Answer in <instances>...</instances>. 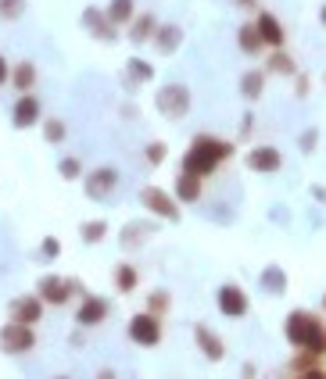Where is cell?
<instances>
[{"instance_id": "d590c367", "label": "cell", "mask_w": 326, "mask_h": 379, "mask_svg": "<svg viewBox=\"0 0 326 379\" xmlns=\"http://www.w3.org/2000/svg\"><path fill=\"white\" fill-rule=\"evenodd\" d=\"M316 140H319V133L316 129H309V133H302V140H298V147L309 154V150H316Z\"/></svg>"}, {"instance_id": "484cf974", "label": "cell", "mask_w": 326, "mask_h": 379, "mask_svg": "<svg viewBox=\"0 0 326 379\" xmlns=\"http://www.w3.org/2000/svg\"><path fill=\"white\" fill-rule=\"evenodd\" d=\"M265 69H269V72H276V76H294V72H298V65H294V57H290V54H283L280 47H276V54L269 57V65H265Z\"/></svg>"}, {"instance_id": "d6986e66", "label": "cell", "mask_w": 326, "mask_h": 379, "mask_svg": "<svg viewBox=\"0 0 326 379\" xmlns=\"http://www.w3.org/2000/svg\"><path fill=\"white\" fill-rule=\"evenodd\" d=\"M129 25H133V29H129V40H133V43H147V40L155 36V29H158V22H155V15H151V11L140 15V18H133Z\"/></svg>"}, {"instance_id": "8992f818", "label": "cell", "mask_w": 326, "mask_h": 379, "mask_svg": "<svg viewBox=\"0 0 326 379\" xmlns=\"http://www.w3.org/2000/svg\"><path fill=\"white\" fill-rule=\"evenodd\" d=\"M129 340L140 343V347H155L162 340V319L151 311H140L129 319Z\"/></svg>"}, {"instance_id": "7402d4cb", "label": "cell", "mask_w": 326, "mask_h": 379, "mask_svg": "<svg viewBox=\"0 0 326 379\" xmlns=\"http://www.w3.org/2000/svg\"><path fill=\"white\" fill-rule=\"evenodd\" d=\"M104 15L111 25H129L133 22V0H111Z\"/></svg>"}, {"instance_id": "2e32d148", "label": "cell", "mask_w": 326, "mask_h": 379, "mask_svg": "<svg viewBox=\"0 0 326 379\" xmlns=\"http://www.w3.org/2000/svg\"><path fill=\"white\" fill-rule=\"evenodd\" d=\"M83 25L90 29L97 40H108V43L115 40V29H111V22H108V15H104L101 8H86V11H83Z\"/></svg>"}, {"instance_id": "52a82bcc", "label": "cell", "mask_w": 326, "mask_h": 379, "mask_svg": "<svg viewBox=\"0 0 326 379\" xmlns=\"http://www.w3.org/2000/svg\"><path fill=\"white\" fill-rule=\"evenodd\" d=\"M43 301L36 294H25V297H15L8 304V315H11V322H22V326H36L43 319Z\"/></svg>"}, {"instance_id": "8d00e7d4", "label": "cell", "mask_w": 326, "mask_h": 379, "mask_svg": "<svg viewBox=\"0 0 326 379\" xmlns=\"http://www.w3.org/2000/svg\"><path fill=\"white\" fill-rule=\"evenodd\" d=\"M8 76H11V65H8V57H4V54H0V86H4V83H8Z\"/></svg>"}, {"instance_id": "cb8c5ba5", "label": "cell", "mask_w": 326, "mask_h": 379, "mask_svg": "<svg viewBox=\"0 0 326 379\" xmlns=\"http://www.w3.org/2000/svg\"><path fill=\"white\" fill-rule=\"evenodd\" d=\"M262 90H265V72H244L241 76V93H244L248 101L262 97Z\"/></svg>"}, {"instance_id": "ab89813d", "label": "cell", "mask_w": 326, "mask_h": 379, "mask_svg": "<svg viewBox=\"0 0 326 379\" xmlns=\"http://www.w3.org/2000/svg\"><path fill=\"white\" fill-rule=\"evenodd\" d=\"M233 4H241V8H251V4H255V0H233Z\"/></svg>"}, {"instance_id": "ac0fdd59", "label": "cell", "mask_w": 326, "mask_h": 379, "mask_svg": "<svg viewBox=\"0 0 326 379\" xmlns=\"http://www.w3.org/2000/svg\"><path fill=\"white\" fill-rule=\"evenodd\" d=\"M151 40H155V47H158L162 54H172L176 47L183 43V29H180V25H158Z\"/></svg>"}, {"instance_id": "d6a6232c", "label": "cell", "mask_w": 326, "mask_h": 379, "mask_svg": "<svg viewBox=\"0 0 326 379\" xmlns=\"http://www.w3.org/2000/svg\"><path fill=\"white\" fill-rule=\"evenodd\" d=\"M25 11V0H0V18H18Z\"/></svg>"}, {"instance_id": "ba28073f", "label": "cell", "mask_w": 326, "mask_h": 379, "mask_svg": "<svg viewBox=\"0 0 326 379\" xmlns=\"http://www.w3.org/2000/svg\"><path fill=\"white\" fill-rule=\"evenodd\" d=\"M115 186H118V172L111 165H101V169H94L90 176H86V197L90 201H108V194H115Z\"/></svg>"}, {"instance_id": "44dd1931", "label": "cell", "mask_w": 326, "mask_h": 379, "mask_svg": "<svg viewBox=\"0 0 326 379\" xmlns=\"http://www.w3.org/2000/svg\"><path fill=\"white\" fill-rule=\"evenodd\" d=\"M176 197L187 201V204L201 201V179L197 176H180V179H176Z\"/></svg>"}, {"instance_id": "74e56055", "label": "cell", "mask_w": 326, "mask_h": 379, "mask_svg": "<svg viewBox=\"0 0 326 379\" xmlns=\"http://www.w3.org/2000/svg\"><path fill=\"white\" fill-rule=\"evenodd\" d=\"M298 379H326V376H323V372H319V369L312 365V369H305V372H298Z\"/></svg>"}, {"instance_id": "30bf717a", "label": "cell", "mask_w": 326, "mask_h": 379, "mask_svg": "<svg viewBox=\"0 0 326 379\" xmlns=\"http://www.w3.org/2000/svg\"><path fill=\"white\" fill-rule=\"evenodd\" d=\"M140 197H143V208H147V211H155V215L169 218V222H176V218H180V204H176L162 186H147Z\"/></svg>"}, {"instance_id": "836d02e7", "label": "cell", "mask_w": 326, "mask_h": 379, "mask_svg": "<svg viewBox=\"0 0 326 379\" xmlns=\"http://www.w3.org/2000/svg\"><path fill=\"white\" fill-rule=\"evenodd\" d=\"M40 255H43V262H54L57 255H62V240H54V236H47V240L40 243Z\"/></svg>"}, {"instance_id": "f35d334b", "label": "cell", "mask_w": 326, "mask_h": 379, "mask_svg": "<svg viewBox=\"0 0 326 379\" xmlns=\"http://www.w3.org/2000/svg\"><path fill=\"white\" fill-rule=\"evenodd\" d=\"M97 379H115V372H111V369H101V372H97Z\"/></svg>"}, {"instance_id": "7c38bea8", "label": "cell", "mask_w": 326, "mask_h": 379, "mask_svg": "<svg viewBox=\"0 0 326 379\" xmlns=\"http://www.w3.org/2000/svg\"><path fill=\"white\" fill-rule=\"evenodd\" d=\"M108 311H111V304H108L104 297L86 294L83 304H79V311H76V322H79V326H101V322L108 319Z\"/></svg>"}, {"instance_id": "7bdbcfd3", "label": "cell", "mask_w": 326, "mask_h": 379, "mask_svg": "<svg viewBox=\"0 0 326 379\" xmlns=\"http://www.w3.org/2000/svg\"><path fill=\"white\" fill-rule=\"evenodd\" d=\"M62 379H65V376H62Z\"/></svg>"}, {"instance_id": "e0dca14e", "label": "cell", "mask_w": 326, "mask_h": 379, "mask_svg": "<svg viewBox=\"0 0 326 379\" xmlns=\"http://www.w3.org/2000/svg\"><path fill=\"white\" fill-rule=\"evenodd\" d=\"M8 83L18 93H33V86H36V65H33V61H18V65L11 69V76H8Z\"/></svg>"}, {"instance_id": "277c9868", "label": "cell", "mask_w": 326, "mask_h": 379, "mask_svg": "<svg viewBox=\"0 0 326 379\" xmlns=\"http://www.w3.org/2000/svg\"><path fill=\"white\" fill-rule=\"evenodd\" d=\"M155 104H158V111H162L165 118H183V115L190 111V90H187L183 83H169V86L158 90Z\"/></svg>"}, {"instance_id": "5bb4252c", "label": "cell", "mask_w": 326, "mask_h": 379, "mask_svg": "<svg viewBox=\"0 0 326 379\" xmlns=\"http://www.w3.org/2000/svg\"><path fill=\"white\" fill-rule=\"evenodd\" d=\"M280 165H283V154L276 147H255L248 154V169L251 172H280Z\"/></svg>"}, {"instance_id": "d4e9b609", "label": "cell", "mask_w": 326, "mask_h": 379, "mask_svg": "<svg viewBox=\"0 0 326 379\" xmlns=\"http://www.w3.org/2000/svg\"><path fill=\"white\" fill-rule=\"evenodd\" d=\"M136 283H140V276H136V269H133L129 262L115 269V287L122 290V294H133V290H136Z\"/></svg>"}, {"instance_id": "4fadbf2b", "label": "cell", "mask_w": 326, "mask_h": 379, "mask_svg": "<svg viewBox=\"0 0 326 379\" xmlns=\"http://www.w3.org/2000/svg\"><path fill=\"white\" fill-rule=\"evenodd\" d=\"M194 340H197L201 355L208 358V362H222V358H226V343H222V340H219L208 326H204V322H197V326H194Z\"/></svg>"}, {"instance_id": "9c48e42d", "label": "cell", "mask_w": 326, "mask_h": 379, "mask_svg": "<svg viewBox=\"0 0 326 379\" xmlns=\"http://www.w3.org/2000/svg\"><path fill=\"white\" fill-rule=\"evenodd\" d=\"M215 304H219V311H222V315H229V319H244V315H248V294H244L241 287H233V283L219 287Z\"/></svg>"}, {"instance_id": "83f0119b", "label": "cell", "mask_w": 326, "mask_h": 379, "mask_svg": "<svg viewBox=\"0 0 326 379\" xmlns=\"http://www.w3.org/2000/svg\"><path fill=\"white\" fill-rule=\"evenodd\" d=\"M172 308V297L165 294V290H155L151 294V301H147V311H151V315H158V319H162V315Z\"/></svg>"}, {"instance_id": "ffe728a7", "label": "cell", "mask_w": 326, "mask_h": 379, "mask_svg": "<svg viewBox=\"0 0 326 379\" xmlns=\"http://www.w3.org/2000/svg\"><path fill=\"white\" fill-rule=\"evenodd\" d=\"M262 290L265 294H283L287 290V272L280 265H269V269L262 272Z\"/></svg>"}, {"instance_id": "b9f144b4", "label": "cell", "mask_w": 326, "mask_h": 379, "mask_svg": "<svg viewBox=\"0 0 326 379\" xmlns=\"http://www.w3.org/2000/svg\"><path fill=\"white\" fill-rule=\"evenodd\" d=\"M323 311H326V294H323Z\"/></svg>"}, {"instance_id": "e575fe53", "label": "cell", "mask_w": 326, "mask_h": 379, "mask_svg": "<svg viewBox=\"0 0 326 379\" xmlns=\"http://www.w3.org/2000/svg\"><path fill=\"white\" fill-rule=\"evenodd\" d=\"M165 143H151V147H147V162H151V165H162L165 162Z\"/></svg>"}, {"instance_id": "5b68a950", "label": "cell", "mask_w": 326, "mask_h": 379, "mask_svg": "<svg viewBox=\"0 0 326 379\" xmlns=\"http://www.w3.org/2000/svg\"><path fill=\"white\" fill-rule=\"evenodd\" d=\"M36 347V333L33 326H22V322H8L0 329V351L4 355H29Z\"/></svg>"}, {"instance_id": "6da1fadb", "label": "cell", "mask_w": 326, "mask_h": 379, "mask_svg": "<svg viewBox=\"0 0 326 379\" xmlns=\"http://www.w3.org/2000/svg\"><path fill=\"white\" fill-rule=\"evenodd\" d=\"M233 154V143L226 140H215V136H197L194 147L183 154V176H212L219 162H226V157Z\"/></svg>"}, {"instance_id": "7a4b0ae2", "label": "cell", "mask_w": 326, "mask_h": 379, "mask_svg": "<svg viewBox=\"0 0 326 379\" xmlns=\"http://www.w3.org/2000/svg\"><path fill=\"white\" fill-rule=\"evenodd\" d=\"M287 340L298 347V351H309L316 358L326 355V326L316 319V315L302 311V308L287 315Z\"/></svg>"}, {"instance_id": "4dcf8cb0", "label": "cell", "mask_w": 326, "mask_h": 379, "mask_svg": "<svg viewBox=\"0 0 326 379\" xmlns=\"http://www.w3.org/2000/svg\"><path fill=\"white\" fill-rule=\"evenodd\" d=\"M147 233H151V226H126V233H122V247H133V243H143L147 240Z\"/></svg>"}, {"instance_id": "f546056e", "label": "cell", "mask_w": 326, "mask_h": 379, "mask_svg": "<svg viewBox=\"0 0 326 379\" xmlns=\"http://www.w3.org/2000/svg\"><path fill=\"white\" fill-rule=\"evenodd\" d=\"M57 172H62V179H79L83 176V162H79V157H62V165H57Z\"/></svg>"}, {"instance_id": "f1b7e54d", "label": "cell", "mask_w": 326, "mask_h": 379, "mask_svg": "<svg viewBox=\"0 0 326 379\" xmlns=\"http://www.w3.org/2000/svg\"><path fill=\"white\" fill-rule=\"evenodd\" d=\"M43 136H47V143H62L65 140V122L62 118H47L43 122Z\"/></svg>"}, {"instance_id": "603a6c76", "label": "cell", "mask_w": 326, "mask_h": 379, "mask_svg": "<svg viewBox=\"0 0 326 379\" xmlns=\"http://www.w3.org/2000/svg\"><path fill=\"white\" fill-rule=\"evenodd\" d=\"M236 43H241V50L244 54H258L265 43H262V36H258V29L248 22V25H241V33H236Z\"/></svg>"}, {"instance_id": "4316f807", "label": "cell", "mask_w": 326, "mask_h": 379, "mask_svg": "<svg viewBox=\"0 0 326 379\" xmlns=\"http://www.w3.org/2000/svg\"><path fill=\"white\" fill-rule=\"evenodd\" d=\"M126 76H129V83H151V79H155V69L147 65V61L133 57L129 65H126Z\"/></svg>"}, {"instance_id": "8fae6325", "label": "cell", "mask_w": 326, "mask_h": 379, "mask_svg": "<svg viewBox=\"0 0 326 379\" xmlns=\"http://www.w3.org/2000/svg\"><path fill=\"white\" fill-rule=\"evenodd\" d=\"M40 115H43L40 101L33 97V93H22L18 104L11 108V125H15V129H33V125L40 122Z\"/></svg>"}, {"instance_id": "3957f363", "label": "cell", "mask_w": 326, "mask_h": 379, "mask_svg": "<svg viewBox=\"0 0 326 379\" xmlns=\"http://www.w3.org/2000/svg\"><path fill=\"white\" fill-rule=\"evenodd\" d=\"M76 294H83V283L79 279H62V276H43L36 283V297L43 304H54V308H62L69 304Z\"/></svg>"}, {"instance_id": "60d3db41", "label": "cell", "mask_w": 326, "mask_h": 379, "mask_svg": "<svg viewBox=\"0 0 326 379\" xmlns=\"http://www.w3.org/2000/svg\"><path fill=\"white\" fill-rule=\"evenodd\" d=\"M319 18H323V25H326V8H323V11H319Z\"/></svg>"}, {"instance_id": "9a60e30c", "label": "cell", "mask_w": 326, "mask_h": 379, "mask_svg": "<svg viewBox=\"0 0 326 379\" xmlns=\"http://www.w3.org/2000/svg\"><path fill=\"white\" fill-rule=\"evenodd\" d=\"M255 29H258V36H262V43H269V47H283V25H280V18L276 15H269V11H262L258 15V22H255Z\"/></svg>"}, {"instance_id": "1f68e13d", "label": "cell", "mask_w": 326, "mask_h": 379, "mask_svg": "<svg viewBox=\"0 0 326 379\" xmlns=\"http://www.w3.org/2000/svg\"><path fill=\"white\" fill-rule=\"evenodd\" d=\"M108 236V222H86L83 226V240L86 243H101Z\"/></svg>"}]
</instances>
